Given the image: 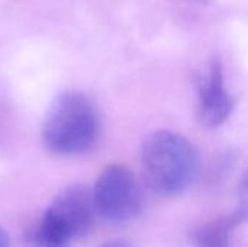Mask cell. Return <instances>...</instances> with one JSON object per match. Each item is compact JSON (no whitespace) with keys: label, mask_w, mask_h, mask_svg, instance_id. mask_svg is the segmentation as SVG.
Masks as SVG:
<instances>
[{"label":"cell","mask_w":248,"mask_h":247,"mask_svg":"<svg viewBox=\"0 0 248 247\" xmlns=\"http://www.w3.org/2000/svg\"><path fill=\"white\" fill-rule=\"evenodd\" d=\"M9 245H10L9 236H7L6 231L0 227V247H9Z\"/></svg>","instance_id":"9c48e42d"},{"label":"cell","mask_w":248,"mask_h":247,"mask_svg":"<svg viewBox=\"0 0 248 247\" xmlns=\"http://www.w3.org/2000/svg\"><path fill=\"white\" fill-rule=\"evenodd\" d=\"M41 135L44 146L54 154H84L93 150L100 138L97 109L83 93H61L44 116Z\"/></svg>","instance_id":"7a4b0ae2"},{"label":"cell","mask_w":248,"mask_h":247,"mask_svg":"<svg viewBox=\"0 0 248 247\" xmlns=\"http://www.w3.org/2000/svg\"><path fill=\"white\" fill-rule=\"evenodd\" d=\"M141 169L151 191L160 195H177L196 182L201 157L196 147L182 134L157 131L142 143Z\"/></svg>","instance_id":"6da1fadb"},{"label":"cell","mask_w":248,"mask_h":247,"mask_svg":"<svg viewBox=\"0 0 248 247\" xmlns=\"http://www.w3.org/2000/svg\"><path fill=\"white\" fill-rule=\"evenodd\" d=\"M234 215L240 221V224L248 221V170L238 188V204Z\"/></svg>","instance_id":"52a82bcc"},{"label":"cell","mask_w":248,"mask_h":247,"mask_svg":"<svg viewBox=\"0 0 248 247\" xmlns=\"http://www.w3.org/2000/svg\"><path fill=\"white\" fill-rule=\"evenodd\" d=\"M99 215L110 223H126L140 215L142 192L134 173L124 165L106 166L92 191Z\"/></svg>","instance_id":"277c9868"},{"label":"cell","mask_w":248,"mask_h":247,"mask_svg":"<svg viewBox=\"0 0 248 247\" xmlns=\"http://www.w3.org/2000/svg\"><path fill=\"white\" fill-rule=\"evenodd\" d=\"M235 100L225 86L224 67L219 58H212L208 71L198 86V116L208 128L221 127L232 114Z\"/></svg>","instance_id":"5b68a950"},{"label":"cell","mask_w":248,"mask_h":247,"mask_svg":"<svg viewBox=\"0 0 248 247\" xmlns=\"http://www.w3.org/2000/svg\"><path fill=\"white\" fill-rule=\"evenodd\" d=\"M240 221L235 215L222 217L201 224L193 234L198 247H232V233Z\"/></svg>","instance_id":"8992f818"},{"label":"cell","mask_w":248,"mask_h":247,"mask_svg":"<svg viewBox=\"0 0 248 247\" xmlns=\"http://www.w3.org/2000/svg\"><path fill=\"white\" fill-rule=\"evenodd\" d=\"M102 247H132V245H129L125 240H110V242H106Z\"/></svg>","instance_id":"ba28073f"},{"label":"cell","mask_w":248,"mask_h":247,"mask_svg":"<svg viewBox=\"0 0 248 247\" xmlns=\"http://www.w3.org/2000/svg\"><path fill=\"white\" fill-rule=\"evenodd\" d=\"M96 214L92 191L80 185L70 186L29 229L26 242L32 247H64L92 230Z\"/></svg>","instance_id":"3957f363"}]
</instances>
